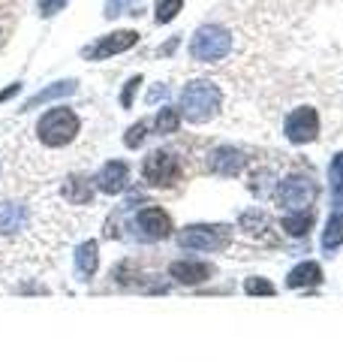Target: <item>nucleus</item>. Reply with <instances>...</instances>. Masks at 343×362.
<instances>
[{"mask_svg":"<svg viewBox=\"0 0 343 362\" xmlns=\"http://www.w3.org/2000/svg\"><path fill=\"white\" fill-rule=\"evenodd\" d=\"M142 175L151 187H175L181 181V163L172 151H151L142 163Z\"/></svg>","mask_w":343,"mask_h":362,"instance_id":"6e6552de","label":"nucleus"},{"mask_svg":"<svg viewBox=\"0 0 343 362\" xmlns=\"http://www.w3.org/2000/svg\"><path fill=\"white\" fill-rule=\"evenodd\" d=\"M78 130H82V118L70 106H54L37 121V139L45 148H64L76 139Z\"/></svg>","mask_w":343,"mask_h":362,"instance_id":"f03ea898","label":"nucleus"},{"mask_svg":"<svg viewBox=\"0 0 343 362\" xmlns=\"http://www.w3.org/2000/svg\"><path fill=\"white\" fill-rule=\"evenodd\" d=\"M76 78H64V82H54V85H49V88H42L40 94H33L28 103H25V112H33V109H40V106H45V103H54V100H61V97H70V94H76Z\"/></svg>","mask_w":343,"mask_h":362,"instance_id":"f3484780","label":"nucleus"},{"mask_svg":"<svg viewBox=\"0 0 343 362\" xmlns=\"http://www.w3.org/2000/svg\"><path fill=\"white\" fill-rule=\"evenodd\" d=\"M283 133H286V139H289L292 145L313 142L319 136V115H316V109L313 106H299L289 118H286Z\"/></svg>","mask_w":343,"mask_h":362,"instance_id":"1a4fd4ad","label":"nucleus"},{"mask_svg":"<svg viewBox=\"0 0 343 362\" xmlns=\"http://www.w3.org/2000/svg\"><path fill=\"white\" fill-rule=\"evenodd\" d=\"M97 269H100V245L94 239H88L76 247V272L82 281H90L97 275Z\"/></svg>","mask_w":343,"mask_h":362,"instance_id":"dca6fc26","label":"nucleus"},{"mask_svg":"<svg viewBox=\"0 0 343 362\" xmlns=\"http://www.w3.org/2000/svg\"><path fill=\"white\" fill-rule=\"evenodd\" d=\"M241 230H247V233H262L268 226V218H265V211H259V209H250V211H244L241 214Z\"/></svg>","mask_w":343,"mask_h":362,"instance_id":"5701e85b","label":"nucleus"},{"mask_svg":"<svg viewBox=\"0 0 343 362\" xmlns=\"http://www.w3.org/2000/svg\"><path fill=\"white\" fill-rule=\"evenodd\" d=\"M244 293H247V296H274V293H277V287H274L268 278L253 275V278L244 281Z\"/></svg>","mask_w":343,"mask_h":362,"instance_id":"4be33fe9","label":"nucleus"},{"mask_svg":"<svg viewBox=\"0 0 343 362\" xmlns=\"http://www.w3.org/2000/svg\"><path fill=\"white\" fill-rule=\"evenodd\" d=\"M145 139H148V121H139V124H133V127L127 130V136H124V145H127V148H139Z\"/></svg>","mask_w":343,"mask_h":362,"instance_id":"b1692460","label":"nucleus"},{"mask_svg":"<svg viewBox=\"0 0 343 362\" xmlns=\"http://www.w3.org/2000/svg\"><path fill=\"white\" fill-rule=\"evenodd\" d=\"M127 230H133V239L136 242H145V245H151V242H163L172 235V218H169V211H163L160 206H145L139 209L130 218V226Z\"/></svg>","mask_w":343,"mask_h":362,"instance_id":"423d86ee","label":"nucleus"},{"mask_svg":"<svg viewBox=\"0 0 343 362\" xmlns=\"http://www.w3.org/2000/svg\"><path fill=\"white\" fill-rule=\"evenodd\" d=\"M319 284H323V266L313 263V259H304V263H299L289 272V275H286V287H289V290L319 287Z\"/></svg>","mask_w":343,"mask_h":362,"instance_id":"2eb2a0df","label":"nucleus"},{"mask_svg":"<svg viewBox=\"0 0 343 362\" xmlns=\"http://www.w3.org/2000/svg\"><path fill=\"white\" fill-rule=\"evenodd\" d=\"M136 42H139V33L136 30H114V33H109V37L97 40L94 45H88L85 58L88 61H106V58H114V54L130 52Z\"/></svg>","mask_w":343,"mask_h":362,"instance_id":"9d476101","label":"nucleus"},{"mask_svg":"<svg viewBox=\"0 0 343 362\" xmlns=\"http://www.w3.org/2000/svg\"><path fill=\"white\" fill-rule=\"evenodd\" d=\"M232 52V33L223 25H202L190 40V54L199 64H217Z\"/></svg>","mask_w":343,"mask_h":362,"instance_id":"20e7f679","label":"nucleus"},{"mask_svg":"<svg viewBox=\"0 0 343 362\" xmlns=\"http://www.w3.org/2000/svg\"><path fill=\"white\" fill-rule=\"evenodd\" d=\"M18 90H21V85H13V88L0 90V103H6V100H9V97H16V94H18Z\"/></svg>","mask_w":343,"mask_h":362,"instance_id":"c85d7f7f","label":"nucleus"},{"mask_svg":"<svg viewBox=\"0 0 343 362\" xmlns=\"http://www.w3.org/2000/svg\"><path fill=\"white\" fill-rule=\"evenodd\" d=\"M30 221V209L25 202H0V235L21 233Z\"/></svg>","mask_w":343,"mask_h":362,"instance_id":"4468645a","label":"nucleus"},{"mask_svg":"<svg viewBox=\"0 0 343 362\" xmlns=\"http://www.w3.org/2000/svg\"><path fill=\"white\" fill-rule=\"evenodd\" d=\"M169 278L178 281L181 287H199L214 278V266L202 263V259H175V263L169 266Z\"/></svg>","mask_w":343,"mask_h":362,"instance_id":"ddd939ff","label":"nucleus"},{"mask_svg":"<svg viewBox=\"0 0 343 362\" xmlns=\"http://www.w3.org/2000/svg\"><path fill=\"white\" fill-rule=\"evenodd\" d=\"M94 187L106 197H118L130 187V163L127 160H106L94 178Z\"/></svg>","mask_w":343,"mask_h":362,"instance_id":"9b49d317","label":"nucleus"},{"mask_svg":"<svg viewBox=\"0 0 343 362\" xmlns=\"http://www.w3.org/2000/svg\"><path fill=\"white\" fill-rule=\"evenodd\" d=\"M181 127V109L175 106H163L157 112V118H154V130L160 136H169V133H178Z\"/></svg>","mask_w":343,"mask_h":362,"instance_id":"aec40b11","label":"nucleus"},{"mask_svg":"<svg viewBox=\"0 0 343 362\" xmlns=\"http://www.w3.org/2000/svg\"><path fill=\"white\" fill-rule=\"evenodd\" d=\"M283 233L286 235H292V239H301V235H307V233H311V226H313V211L311 209H299V211H295V214H286V218H283Z\"/></svg>","mask_w":343,"mask_h":362,"instance_id":"6ab92c4d","label":"nucleus"},{"mask_svg":"<svg viewBox=\"0 0 343 362\" xmlns=\"http://www.w3.org/2000/svg\"><path fill=\"white\" fill-rule=\"evenodd\" d=\"M64 199L73 206H88L94 199V181L85 175H70L64 181Z\"/></svg>","mask_w":343,"mask_h":362,"instance_id":"a211bd4d","label":"nucleus"},{"mask_svg":"<svg viewBox=\"0 0 343 362\" xmlns=\"http://www.w3.org/2000/svg\"><path fill=\"white\" fill-rule=\"evenodd\" d=\"M66 4H70V0H37V9H40L42 18H52L54 13H61Z\"/></svg>","mask_w":343,"mask_h":362,"instance_id":"a878e982","label":"nucleus"},{"mask_svg":"<svg viewBox=\"0 0 343 362\" xmlns=\"http://www.w3.org/2000/svg\"><path fill=\"white\" fill-rule=\"evenodd\" d=\"M328 181H331V214L323 233V251L331 257L343 245V151L331 157Z\"/></svg>","mask_w":343,"mask_h":362,"instance_id":"7ed1b4c3","label":"nucleus"},{"mask_svg":"<svg viewBox=\"0 0 343 362\" xmlns=\"http://www.w3.org/2000/svg\"><path fill=\"white\" fill-rule=\"evenodd\" d=\"M139 85H142V76H133L127 85H124V90H121V106L124 109H130L133 106V100H136V90H139Z\"/></svg>","mask_w":343,"mask_h":362,"instance_id":"393cba45","label":"nucleus"},{"mask_svg":"<svg viewBox=\"0 0 343 362\" xmlns=\"http://www.w3.org/2000/svg\"><path fill=\"white\" fill-rule=\"evenodd\" d=\"M319 194L313 175H304V173H295L289 178H283L277 190H274V197H277L280 209H304V206H313V199Z\"/></svg>","mask_w":343,"mask_h":362,"instance_id":"0eeeda50","label":"nucleus"},{"mask_svg":"<svg viewBox=\"0 0 343 362\" xmlns=\"http://www.w3.org/2000/svg\"><path fill=\"white\" fill-rule=\"evenodd\" d=\"M229 242H232V233L223 223H190L178 233V245L184 251L214 254V251H226Z\"/></svg>","mask_w":343,"mask_h":362,"instance_id":"39448f33","label":"nucleus"},{"mask_svg":"<svg viewBox=\"0 0 343 362\" xmlns=\"http://www.w3.org/2000/svg\"><path fill=\"white\" fill-rule=\"evenodd\" d=\"M127 6H130V0H106V16L114 18V16H121Z\"/></svg>","mask_w":343,"mask_h":362,"instance_id":"bb28decb","label":"nucleus"},{"mask_svg":"<svg viewBox=\"0 0 343 362\" xmlns=\"http://www.w3.org/2000/svg\"><path fill=\"white\" fill-rule=\"evenodd\" d=\"M223 106V90L214 82H205V78H196V82L184 85L181 90V118H187L190 124H205L211 121Z\"/></svg>","mask_w":343,"mask_h":362,"instance_id":"f257e3e1","label":"nucleus"},{"mask_svg":"<svg viewBox=\"0 0 343 362\" xmlns=\"http://www.w3.org/2000/svg\"><path fill=\"white\" fill-rule=\"evenodd\" d=\"M244 166H247V154L241 148H235V145H217V148L208 154V169L214 175L235 178Z\"/></svg>","mask_w":343,"mask_h":362,"instance_id":"f8f14e48","label":"nucleus"},{"mask_svg":"<svg viewBox=\"0 0 343 362\" xmlns=\"http://www.w3.org/2000/svg\"><path fill=\"white\" fill-rule=\"evenodd\" d=\"M181 6H184V0H157V4H154L157 25H169V21L181 13Z\"/></svg>","mask_w":343,"mask_h":362,"instance_id":"412c9836","label":"nucleus"},{"mask_svg":"<svg viewBox=\"0 0 343 362\" xmlns=\"http://www.w3.org/2000/svg\"><path fill=\"white\" fill-rule=\"evenodd\" d=\"M163 97H166V85L151 88V94H148V103H157V100H163Z\"/></svg>","mask_w":343,"mask_h":362,"instance_id":"cd10ccee","label":"nucleus"}]
</instances>
